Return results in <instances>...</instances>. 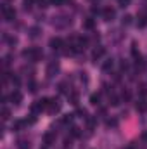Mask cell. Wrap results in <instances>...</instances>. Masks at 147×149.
Returning a JSON list of instances; mask_svg holds the SVG:
<instances>
[{
	"instance_id": "obj_8",
	"label": "cell",
	"mask_w": 147,
	"mask_h": 149,
	"mask_svg": "<svg viewBox=\"0 0 147 149\" xmlns=\"http://www.w3.org/2000/svg\"><path fill=\"white\" fill-rule=\"evenodd\" d=\"M50 47L54 49V50H59V49H62V45H64V42H62V38H59V37H54V38H50Z\"/></svg>"
},
{
	"instance_id": "obj_32",
	"label": "cell",
	"mask_w": 147,
	"mask_h": 149,
	"mask_svg": "<svg viewBox=\"0 0 147 149\" xmlns=\"http://www.w3.org/2000/svg\"><path fill=\"white\" fill-rule=\"evenodd\" d=\"M130 2H132V0H119V7H128Z\"/></svg>"
},
{
	"instance_id": "obj_18",
	"label": "cell",
	"mask_w": 147,
	"mask_h": 149,
	"mask_svg": "<svg viewBox=\"0 0 147 149\" xmlns=\"http://www.w3.org/2000/svg\"><path fill=\"white\" fill-rule=\"evenodd\" d=\"M90 104L99 106V104H101V94H92V95H90Z\"/></svg>"
},
{
	"instance_id": "obj_17",
	"label": "cell",
	"mask_w": 147,
	"mask_h": 149,
	"mask_svg": "<svg viewBox=\"0 0 147 149\" xmlns=\"http://www.w3.org/2000/svg\"><path fill=\"white\" fill-rule=\"evenodd\" d=\"M68 97H69V102H71L73 106H76V104L80 102V94H78V92H69Z\"/></svg>"
},
{
	"instance_id": "obj_11",
	"label": "cell",
	"mask_w": 147,
	"mask_h": 149,
	"mask_svg": "<svg viewBox=\"0 0 147 149\" xmlns=\"http://www.w3.org/2000/svg\"><path fill=\"white\" fill-rule=\"evenodd\" d=\"M10 101H12L16 106H19V104L23 102V94H21L19 90H14V92L10 94Z\"/></svg>"
},
{
	"instance_id": "obj_20",
	"label": "cell",
	"mask_w": 147,
	"mask_h": 149,
	"mask_svg": "<svg viewBox=\"0 0 147 149\" xmlns=\"http://www.w3.org/2000/svg\"><path fill=\"white\" fill-rule=\"evenodd\" d=\"M139 95H140L142 99L147 97V85L146 83H140V85H139Z\"/></svg>"
},
{
	"instance_id": "obj_22",
	"label": "cell",
	"mask_w": 147,
	"mask_h": 149,
	"mask_svg": "<svg viewBox=\"0 0 147 149\" xmlns=\"http://www.w3.org/2000/svg\"><path fill=\"white\" fill-rule=\"evenodd\" d=\"M9 118H10V109L9 108H2V120L7 121Z\"/></svg>"
},
{
	"instance_id": "obj_34",
	"label": "cell",
	"mask_w": 147,
	"mask_h": 149,
	"mask_svg": "<svg viewBox=\"0 0 147 149\" xmlns=\"http://www.w3.org/2000/svg\"><path fill=\"white\" fill-rule=\"evenodd\" d=\"M128 70V63L126 61H121V71H126Z\"/></svg>"
},
{
	"instance_id": "obj_35",
	"label": "cell",
	"mask_w": 147,
	"mask_h": 149,
	"mask_svg": "<svg viewBox=\"0 0 147 149\" xmlns=\"http://www.w3.org/2000/svg\"><path fill=\"white\" fill-rule=\"evenodd\" d=\"M92 12H94V14H99V12H101V9H99V7H95V5H94V7H92Z\"/></svg>"
},
{
	"instance_id": "obj_30",
	"label": "cell",
	"mask_w": 147,
	"mask_h": 149,
	"mask_svg": "<svg viewBox=\"0 0 147 149\" xmlns=\"http://www.w3.org/2000/svg\"><path fill=\"white\" fill-rule=\"evenodd\" d=\"M5 40H7L10 45H16V43H17V38L16 37H9V35H5Z\"/></svg>"
},
{
	"instance_id": "obj_6",
	"label": "cell",
	"mask_w": 147,
	"mask_h": 149,
	"mask_svg": "<svg viewBox=\"0 0 147 149\" xmlns=\"http://www.w3.org/2000/svg\"><path fill=\"white\" fill-rule=\"evenodd\" d=\"M47 111L50 113V114H55V113L61 111V102H59V99H55V97H54V99H50Z\"/></svg>"
},
{
	"instance_id": "obj_25",
	"label": "cell",
	"mask_w": 147,
	"mask_h": 149,
	"mask_svg": "<svg viewBox=\"0 0 147 149\" xmlns=\"http://www.w3.org/2000/svg\"><path fill=\"white\" fill-rule=\"evenodd\" d=\"M28 88H30V92H37L38 90V85H37V81H33V80H30V83H28Z\"/></svg>"
},
{
	"instance_id": "obj_27",
	"label": "cell",
	"mask_w": 147,
	"mask_h": 149,
	"mask_svg": "<svg viewBox=\"0 0 147 149\" xmlns=\"http://www.w3.org/2000/svg\"><path fill=\"white\" fill-rule=\"evenodd\" d=\"M123 26H128V24H132V16L130 14H126V16H123Z\"/></svg>"
},
{
	"instance_id": "obj_24",
	"label": "cell",
	"mask_w": 147,
	"mask_h": 149,
	"mask_svg": "<svg viewBox=\"0 0 147 149\" xmlns=\"http://www.w3.org/2000/svg\"><path fill=\"white\" fill-rule=\"evenodd\" d=\"M130 97H132V95H130V90H126V88H125V90L121 92V101L128 102V101H130Z\"/></svg>"
},
{
	"instance_id": "obj_23",
	"label": "cell",
	"mask_w": 147,
	"mask_h": 149,
	"mask_svg": "<svg viewBox=\"0 0 147 149\" xmlns=\"http://www.w3.org/2000/svg\"><path fill=\"white\" fill-rule=\"evenodd\" d=\"M73 116H74V114H64V116H62V120H61V123H64V125H69V123L73 121Z\"/></svg>"
},
{
	"instance_id": "obj_29",
	"label": "cell",
	"mask_w": 147,
	"mask_h": 149,
	"mask_svg": "<svg viewBox=\"0 0 147 149\" xmlns=\"http://www.w3.org/2000/svg\"><path fill=\"white\" fill-rule=\"evenodd\" d=\"M106 125H107V127H112V128H114V127H118V120L111 118V120H107V121H106Z\"/></svg>"
},
{
	"instance_id": "obj_36",
	"label": "cell",
	"mask_w": 147,
	"mask_h": 149,
	"mask_svg": "<svg viewBox=\"0 0 147 149\" xmlns=\"http://www.w3.org/2000/svg\"><path fill=\"white\" fill-rule=\"evenodd\" d=\"M142 141H146V142H147V132H144V134H142Z\"/></svg>"
},
{
	"instance_id": "obj_12",
	"label": "cell",
	"mask_w": 147,
	"mask_h": 149,
	"mask_svg": "<svg viewBox=\"0 0 147 149\" xmlns=\"http://www.w3.org/2000/svg\"><path fill=\"white\" fill-rule=\"evenodd\" d=\"M135 109H137L139 113H146L147 111V101H146V99H142V97H140V99L137 101V104H135Z\"/></svg>"
},
{
	"instance_id": "obj_21",
	"label": "cell",
	"mask_w": 147,
	"mask_h": 149,
	"mask_svg": "<svg viewBox=\"0 0 147 149\" xmlns=\"http://www.w3.org/2000/svg\"><path fill=\"white\" fill-rule=\"evenodd\" d=\"M109 104H111V106H118V104H119V97H118V95H114L112 92L109 94Z\"/></svg>"
},
{
	"instance_id": "obj_31",
	"label": "cell",
	"mask_w": 147,
	"mask_h": 149,
	"mask_svg": "<svg viewBox=\"0 0 147 149\" xmlns=\"http://www.w3.org/2000/svg\"><path fill=\"white\" fill-rule=\"evenodd\" d=\"M76 114H78V116H80V118H85V120H87V118H88V116H87V109H81V108H80V109H78V111H76Z\"/></svg>"
},
{
	"instance_id": "obj_13",
	"label": "cell",
	"mask_w": 147,
	"mask_h": 149,
	"mask_svg": "<svg viewBox=\"0 0 147 149\" xmlns=\"http://www.w3.org/2000/svg\"><path fill=\"white\" fill-rule=\"evenodd\" d=\"M28 125V121L26 120H17V121H14V125H12V130L14 132H21L24 127Z\"/></svg>"
},
{
	"instance_id": "obj_4",
	"label": "cell",
	"mask_w": 147,
	"mask_h": 149,
	"mask_svg": "<svg viewBox=\"0 0 147 149\" xmlns=\"http://www.w3.org/2000/svg\"><path fill=\"white\" fill-rule=\"evenodd\" d=\"M2 12H3L5 21H14V19H16V10H14L12 7H9L7 3H3V5H2Z\"/></svg>"
},
{
	"instance_id": "obj_9",
	"label": "cell",
	"mask_w": 147,
	"mask_h": 149,
	"mask_svg": "<svg viewBox=\"0 0 147 149\" xmlns=\"http://www.w3.org/2000/svg\"><path fill=\"white\" fill-rule=\"evenodd\" d=\"M54 141H55V132H47L45 135H43V144L49 148V146H52L54 144Z\"/></svg>"
},
{
	"instance_id": "obj_33",
	"label": "cell",
	"mask_w": 147,
	"mask_h": 149,
	"mask_svg": "<svg viewBox=\"0 0 147 149\" xmlns=\"http://www.w3.org/2000/svg\"><path fill=\"white\" fill-rule=\"evenodd\" d=\"M49 2H50L52 5H61V3H64L66 0H49Z\"/></svg>"
},
{
	"instance_id": "obj_19",
	"label": "cell",
	"mask_w": 147,
	"mask_h": 149,
	"mask_svg": "<svg viewBox=\"0 0 147 149\" xmlns=\"http://www.w3.org/2000/svg\"><path fill=\"white\" fill-rule=\"evenodd\" d=\"M112 59H106L104 63H102V71H111L112 70Z\"/></svg>"
},
{
	"instance_id": "obj_2",
	"label": "cell",
	"mask_w": 147,
	"mask_h": 149,
	"mask_svg": "<svg viewBox=\"0 0 147 149\" xmlns=\"http://www.w3.org/2000/svg\"><path fill=\"white\" fill-rule=\"evenodd\" d=\"M71 17L69 16H57V17H54V21H52V24L55 26V28H59V30H64V28H68V26H71Z\"/></svg>"
},
{
	"instance_id": "obj_10",
	"label": "cell",
	"mask_w": 147,
	"mask_h": 149,
	"mask_svg": "<svg viewBox=\"0 0 147 149\" xmlns=\"http://www.w3.org/2000/svg\"><path fill=\"white\" fill-rule=\"evenodd\" d=\"M102 16H104V19H106V21H112V19H114V16H116V12H114V9H112V7H106V9H102Z\"/></svg>"
},
{
	"instance_id": "obj_7",
	"label": "cell",
	"mask_w": 147,
	"mask_h": 149,
	"mask_svg": "<svg viewBox=\"0 0 147 149\" xmlns=\"http://www.w3.org/2000/svg\"><path fill=\"white\" fill-rule=\"evenodd\" d=\"M104 54H106V47L99 45V47H95V49H94V52H92V59H94V61H99Z\"/></svg>"
},
{
	"instance_id": "obj_5",
	"label": "cell",
	"mask_w": 147,
	"mask_h": 149,
	"mask_svg": "<svg viewBox=\"0 0 147 149\" xmlns=\"http://www.w3.org/2000/svg\"><path fill=\"white\" fill-rule=\"evenodd\" d=\"M57 73H59V63L57 61H50L49 66H47V76L49 78H54Z\"/></svg>"
},
{
	"instance_id": "obj_14",
	"label": "cell",
	"mask_w": 147,
	"mask_h": 149,
	"mask_svg": "<svg viewBox=\"0 0 147 149\" xmlns=\"http://www.w3.org/2000/svg\"><path fill=\"white\" fill-rule=\"evenodd\" d=\"M16 144H17V149H30V141L24 137H19L16 141Z\"/></svg>"
},
{
	"instance_id": "obj_3",
	"label": "cell",
	"mask_w": 147,
	"mask_h": 149,
	"mask_svg": "<svg viewBox=\"0 0 147 149\" xmlns=\"http://www.w3.org/2000/svg\"><path fill=\"white\" fill-rule=\"evenodd\" d=\"M49 102H50V99H47V97H43V99H40V101H35V102L31 104V113L37 114V113H40V111H45V109L49 108Z\"/></svg>"
},
{
	"instance_id": "obj_26",
	"label": "cell",
	"mask_w": 147,
	"mask_h": 149,
	"mask_svg": "<svg viewBox=\"0 0 147 149\" xmlns=\"http://www.w3.org/2000/svg\"><path fill=\"white\" fill-rule=\"evenodd\" d=\"M137 24H139V28H144L147 24V16H140L139 21H137Z\"/></svg>"
},
{
	"instance_id": "obj_1",
	"label": "cell",
	"mask_w": 147,
	"mask_h": 149,
	"mask_svg": "<svg viewBox=\"0 0 147 149\" xmlns=\"http://www.w3.org/2000/svg\"><path fill=\"white\" fill-rule=\"evenodd\" d=\"M23 57H26L28 61L37 63V61H40V59L43 57V52H42V49H38V47H31V49H26V50L23 52Z\"/></svg>"
},
{
	"instance_id": "obj_28",
	"label": "cell",
	"mask_w": 147,
	"mask_h": 149,
	"mask_svg": "<svg viewBox=\"0 0 147 149\" xmlns=\"http://www.w3.org/2000/svg\"><path fill=\"white\" fill-rule=\"evenodd\" d=\"M80 128L78 127H71V137H80Z\"/></svg>"
},
{
	"instance_id": "obj_16",
	"label": "cell",
	"mask_w": 147,
	"mask_h": 149,
	"mask_svg": "<svg viewBox=\"0 0 147 149\" xmlns=\"http://www.w3.org/2000/svg\"><path fill=\"white\" fill-rule=\"evenodd\" d=\"M40 33H42V30H40L38 26H31V28L28 30V35H30V38H37V37H40Z\"/></svg>"
},
{
	"instance_id": "obj_15",
	"label": "cell",
	"mask_w": 147,
	"mask_h": 149,
	"mask_svg": "<svg viewBox=\"0 0 147 149\" xmlns=\"http://www.w3.org/2000/svg\"><path fill=\"white\" fill-rule=\"evenodd\" d=\"M83 28H85V30H94V28H95V19H94V17L83 19Z\"/></svg>"
}]
</instances>
